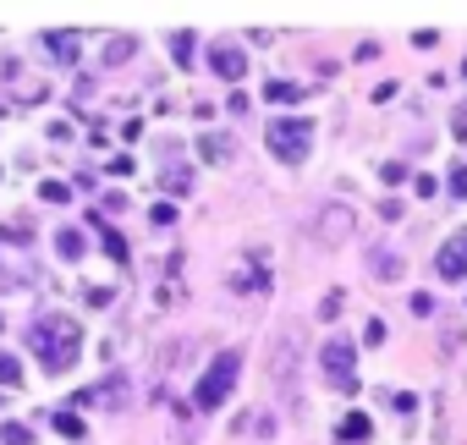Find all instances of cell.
<instances>
[{"label":"cell","instance_id":"cell-20","mask_svg":"<svg viewBox=\"0 0 467 445\" xmlns=\"http://www.w3.org/2000/svg\"><path fill=\"white\" fill-rule=\"evenodd\" d=\"M105 254H110V259H116V264H127V259H132V254H127V243H121V237H116V232H105Z\"/></svg>","mask_w":467,"mask_h":445},{"label":"cell","instance_id":"cell-14","mask_svg":"<svg viewBox=\"0 0 467 445\" xmlns=\"http://www.w3.org/2000/svg\"><path fill=\"white\" fill-rule=\"evenodd\" d=\"M192 45H198V39H192L187 28H182V34H171V56H176V67H192Z\"/></svg>","mask_w":467,"mask_h":445},{"label":"cell","instance_id":"cell-3","mask_svg":"<svg viewBox=\"0 0 467 445\" xmlns=\"http://www.w3.org/2000/svg\"><path fill=\"white\" fill-rule=\"evenodd\" d=\"M265 143H270V154H275V160L297 165V160L314 149V121H308V116H281V121H270Z\"/></svg>","mask_w":467,"mask_h":445},{"label":"cell","instance_id":"cell-17","mask_svg":"<svg viewBox=\"0 0 467 445\" xmlns=\"http://www.w3.org/2000/svg\"><path fill=\"white\" fill-rule=\"evenodd\" d=\"M39 198H45V203H67L72 187H67V181H39Z\"/></svg>","mask_w":467,"mask_h":445},{"label":"cell","instance_id":"cell-7","mask_svg":"<svg viewBox=\"0 0 467 445\" xmlns=\"http://www.w3.org/2000/svg\"><path fill=\"white\" fill-rule=\"evenodd\" d=\"M368 434H374V423H368L363 412H347V418H341V429H336V440H347V445H363Z\"/></svg>","mask_w":467,"mask_h":445},{"label":"cell","instance_id":"cell-18","mask_svg":"<svg viewBox=\"0 0 467 445\" xmlns=\"http://www.w3.org/2000/svg\"><path fill=\"white\" fill-rule=\"evenodd\" d=\"M17 379H23V363L12 352H0V385H17Z\"/></svg>","mask_w":467,"mask_h":445},{"label":"cell","instance_id":"cell-21","mask_svg":"<svg viewBox=\"0 0 467 445\" xmlns=\"http://www.w3.org/2000/svg\"><path fill=\"white\" fill-rule=\"evenodd\" d=\"M374 270H379V275H385V281H396V275H401V264H396V259H390V254H374Z\"/></svg>","mask_w":467,"mask_h":445},{"label":"cell","instance_id":"cell-4","mask_svg":"<svg viewBox=\"0 0 467 445\" xmlns=\"http://www.w3.org/2000/svg\"><path fill=\"white\" fill-rule=\"evenodd\" d=\"M352 363H358V347H352L347 336H336V341H325V347H319V368H325V379H330L336 390H358Z\"/></svg>","mask_w":467,"mask_h":445},{"label":"cell","instance_id":"cell-19","mask_svg":"<svg viewBox=\"0 0 467 445\" xmlns=\"http://www.w3.org/2000/svg\"><path fill=\"white\" fill-rule=\"evenodd\" d=\"M127 56H132V39H110V45H105V61H110V67L127 61Z\"/></svg>","mask_w":467,"mask_h":445},{"label":"cell","instance_id":"cell-5","mask_svg":"<svg viewBox=\"0 0 467 445\" xmlns=\"http://www.w3.org/2000/svg\"><path fill=\"white\" fill-rule=\"evenodd\" d=\"M434 270H440V281H462V275H467V226L445 237V248H440Z\"/></svg>","mask_w":467,"mask_h":445},{"label":"cell","instance_id":"cell-22","mask_svg":"<svg viewBox=\"0 0 467 445\" xmlns=\"http://www.w3.org/2000/svg\"><path fill=\"white\" fill-rule=\"evenodd\" d=\"M451 198H467V165H451Z\"/></svg>","mask_w":467,"mask_h":445},{"label":"cell","instance_id":"cell-25","mask_svg":"<svg viewBox=\"0 0 467 445\" xmlns=\"http://www.w3.org/2000/svg\"><path fill=\"white\" fill-rule=\"evenodd\" d=\"M462 78H467V61H462Z\"/></svg>","mask_w":467,"mask_h":445},{"label":"cell","instance_id":"cell-6","mask_svg":"<svg viewBox=\"0 0 467 445\" xmlns=\"http://www.w3.org/2000/svg\"><path fill=\"white\" fill-rule=\"evenodd\" d=\"M209 72H214V78H225V83H243L248 56H243L237 45H214V50H209Z\"/></svg>","mask_w":467,"mask_h":445},{"label":"cell","instance_id":"cell-23","mask_svg":"<svg viewBox=\"0 0 467 445\" xmlns=\"http://www.w3.org/2000/svg\"><path fill=\"white\" fill-rule=\"evenodd\" d=\"M149 220H154V226H176V209H171V203H154Z\"/></svg>","mask_w":467,"mask_h":445},{"label":"cell","instance_id":"cell-24","mask_svg":"<svg viewBox=\"0 0 467 445\" xmlns=\"http://www.w3.org/2000/svg\"><path fill=\"white\" fill-rule=\"evenodd\" d=\"M390 407H396V412H412V407H418V396H412V390H396V396H390Z\"/></svg>","mask_w":467,"mask_h":445},{"label":"cell","instance_id":"cell-15","mask_svg":"<svg viewBox=\"0 0 467 445\" xmlns=\"http://www.w3.org/2000/svg\"><path fill=\"white\" fill-rule=\"evenodd\" d=\"M56 429H61L67 440H83V418H78L72 407H61V412H56Z\"/></svg>","mask_w":467,"mask_h":445},{"label":"cell","instance_id":"cell-16","mask_svg":"<svg viewBox=\"0 0 467 445\" xmlns=\"http://www.w3.org/2000/svg\"><path fill=\"white\" fill-rule=\"evenodd\" d=\"M0 445H34V429L28 423H6L0 429Z\"/></svg>","mask_w":467,"mask_h":445},{"label":"cell","instance_id":"cell-11","mask_svg":"<svg viewBox=\"0 0 467 445\" xmlns=\"http://www.w3.org/2000/svg\"><path fill=\"white\" fill-rule=\"evenodd\" d=\"M198 154H203L209 165H225V160H231V138H220V132H209V138L198 143Z\"/></svg>","mask_w":467,"mask_h":445},{"label":"cell","instance_id":"cell-9","mask_svg":"<svg viewBox=\"0 0 467 445\" xmlns=\"http://www.w3.org/2000/svg\"><path fill=\"white\" fill-rule=\"evenodd\" d=\"M45 50H50V56H61V61L72 67V61H78V34H61V28H50V34H45Z\"/></svg>","mask_w":467,"mask_h":445},{"label":"cell","instance_id":"cell-12","mask_svg":"<svg viewBox=\"0 0 467 445\" xmlns=\"http://www.w3.org/2000/svg\"><path fill=\"white\" fill-rule=\"evenodd\" d=\"M56 248H61V259H83V248H88V243H83V232L61 226V232H56Z\"/></svg>","mask_w":467,"mask_h":445},{"label":"cell","instance_id":"cell-8","mask_svg":"<svg viewBox=\"0 0 467 445\" xmlns=\"http://www.w3.org/2000/svg\"><path fill=\"white\" fill-rule=\"evenodd\" d=\"M265 286H270V270L265 264H248V270L231 275V292H265Z\"/></svg>","mask_w":467,"mask_h":445},{"label":"cell","instance_id":"cell-2","mask_svg":"<svg viewBox=\"0 0 467 445\" xmlns=\"http://www.w3.org/2000/svg\"><path fill=\"white\" fill-rule=\"evenodd\" d=\"M237 379H243V352H220V357H214V363L203 368L198 390H192L198 412H220V407H225V396L237 390Z\"/></svg>","mask_w":467,"mask_h":445},{"label":"cell","instance_id":"cell-26","mask_svg":"<svg viewBox=\"0 0 467 445\" xmlns=\"http://www.w3.org/2000/svg\"><path fill=\"white\" fill-rule=\"evenodd\" d=\"M0 116H6V105H0Z\"/></svg>","mask_w":467,"mask_h":445},{"label":"cell","instance_id":"cell-13","mask_svg":"<svg viewBox=\"0 0 467 445\" xmlns=\"http://www.w3.org/2000/svg\"><path fill=\"white\" fill-rule=\"evenodd\" d=\"M160 187H165V192H176V198H182V192H187V187H192V171H187V165H171V171H165V176H160Z\"/></svg>","mask_w":467,"mask_h":445},{"label":"cell","instance_id":"cell-10","mask_svg":"<svg viewBox=\"0 0 467 445\" xmlns=\"http://www.w3.org/2000/svg\"><path fill=\"white\" fill-rule=\"evenodd\" d=\"M265 99H270V105H297V99H303V88H297V83H286V78H275V83H265Z\"/></svg>","mask_w":467,"mask_h":445},{"label":"cell","instance_id":"cell-1","mask_svg":"<svg viewBox=\"0 0 467 445\" xmlns=\"http://www.w3.org/2000/svg\"><path fill=\"white\" fill-rule=\"evenodd\" d=\"M28 352H34L50 374H61V368H72V363H78V352H83V330H78L72 319L50 314V319L28 325Z\"/></svg>","mask_w":467,"mask_h":445}]
</instances>
